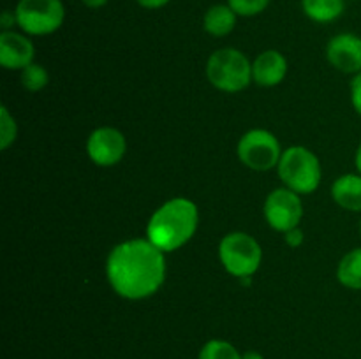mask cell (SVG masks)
Returning a JSON list of instances; mask_svg holds the SVG:
<instances>
[{
  "instance_id": "cb8c5ba5",
  "label": "cell",
  "mask_w": 361,
  "mask_h": 359,
  "mask_svg": "<svg viewBox=\"0 0 361 359\" xmlns=\"http://www.w3.org/2000/svg\"><path fill=\"white\" fill-rule=\"evenodd\" d=\"M137 6H141L143 9H148V11H157V9H162V7L168 6L171 0H136Z\"/></svg>"
},
{
  "instance_id": "ba28073f",
  "label": "cell",
  "mask_w": 361,
  "mask_h": 359,
  "mask_svg": "<svg viewBox=\"0 0 361 359\" xmlns=\"http://www.w3.org/2000/svg\"><path fill=\"white\" fill-rule=\"evenodd\" d=\"M264 218L268 225L279 232H288L298 227L303 217V204L300 194L288 187L275 189L264 201Z\"/></svg>"
},
{
  "instance_id": "7a4b0ae2",
  "label": "cell",
  "mask_w": 361,
  "mask_h": 359,
  "mask_svg": "<svg viewBox=\"0 0 361 359\" xmlns=\"http://www.w3.org/2000/svg\"><path fill=\"white\" fill-rule=\"evenodd\" d=\"M200 225V211L190 199L173 197L154 211L147 224V238L164 253L175 252L192 239Z\"/></svg>"
},
{
  "instance_id": "8992f818",
  "label": "cell",
  "mask_w": 361,
  "mask_h": 359,
  "mask_svg": "<svg viewBox=\"0 0 361 359\" xmlns=\"http://www.w3.org/2000/svg\"><path fill=\"white\" fill-rule=\"evenodd\" d=\"M16 23L27 35L55 34L66 20L62 0H18Z\"/></svg>"
},
{
  "instance_id": "f1b7e54d",
  "label": "cell",
  "mask_w": 361,
  "mask_h": 359,
  "mask_svg": "<svg viewBox=\"0 0 361 359\" xmlns=\"http://www.w3.org/2000/svg\"><path fill=\"white\" fill-rule=\"evenodd\" d=\"M360 234H361V222H360Z\"/></svg>"
},
{
  "instance_id": "d4e9b609",
  "label": "cell",
  "mask_w": 361,
  "mask_h": 359,
  "mask_svg": "<svg viewBox=\"0 0 361 359\" xmlns=\"http://www.w3.org/2000/svg\"><path fill=\"white\" fill-rule=\"evenodd\" d=\"M108 2L109 0H81V4H83L85 7H88V9H101V7H104Z\"/></svg>"
},
{
  "instance_id": "277c9868",
  "label": "cell",
  "mask_w": 361,
  "mask_h": 359,
  "mask_svg": "<svg viewBox=\"0 0 361 359\" xmlns=\"http://www.w3.org/2000/svg\"><path fill=\"white\" fill-rule=\"evenodd\" d=\"M277 172L284 187L296 194H312L319 189L323 169L317 155L307 146H289L282 151Z\"/></svg>"
},
{
  "instance_id": "7c38bea8",
  "label": "cell",
  "mask_w": 361,
  "mask_h": 359,
  "mask_svg": "<svg viewBox=\"0 0 361 359\" xmlns=\"http://www.w3.org/2000/svg\"><path fill=\"white\" fill-rule=\"evenodd\" d=\"M288 74V60L277 49L259 53L252 62V81L259 87L271 88L284 81Z\"/></svg>"
},
{
  "instance_id": "603a6c76",
  "label": "cell",
  "mask_w": 361,
  "mask_h": 359,
  "mask_svg": "<svg viewBox=\"0 0 361 359\" xmlns=\"http://www.w3.org/2000/svg\"><path fill=\"white\" fill-rule=\"evenodd\" d=\"M14 25H18L14 11H4V13L0 14V27H2V32H9Z\"/></svg>"
},
{
  "instance_id": "6da1fadb",
  "label": "cell",
  "mask_w": 361,
  "mask_h": 359,
  "mask_svg": "<svg viewBox=\"0 0 361 359\" xmlns=\"http://www.w3.org/2000/svg\"><path fill=\"white\" fill-rule=\"evenodd\" d=\"M106 277L123 299L140 301L154 296L166 280V253L148 238L118 243L106 259Z\"/></svg>"
},
{
  "instance_id": "ac0fdd59",
  "label": "cell",
  "mask_w": 361,
  "mask_h": 359,
  "mask_svg": "<svg viewBox=\"0 0 361 359\" xmlns=\"http://www.w3.org/2000/svg\"><path fill=\"white\" fill-rule=\"evenodd\" d=\"M20 80L27 92H39L48 84L49 74L48 70L42 65H39V63H30V65L25 67V69L21 70Z\"/></svg>"
},
{
  "instance_id": "5b68a950",
  "label": "cell",
  "mask_w": 361,
  "mask_h": 359,
  "mask_svg": "<svg viewBox=\"0 0 361 359\" xmlns=\"http://www.w3.org/2000/svg\"><path fill=\"white\" fill-rule=\"evenodd\" d=\"M219 259L224 270L235 278L252 277L261 266L263 250L252 236L235 231L226 234L219 243Z\"/></svg>"
},
{
  "instance_id": "83f0119b",
  "label": "cell",
  "mask_w": 361,
  "mask_h": 359,
  "mask_svg": "<svg viewBox=\"0 0 361 359\" xmlns=\"http://www.w3.org/2000/svg\"><path fill=\"white\" fill-rule=\"evenodd\" d=\"M345 2H348V0H345ZM351 2H358V0H351Z\"/></svg>"
},
{
  "instance_id": "8fae6325",
  "label": "cell",
  "mask_w": 361,
  "mask_h": 359,
  "mask_svg": "<svg viewBox=\"0 0 361 359\" xmlns=\"http://www.w3.org/2000/svg\"><path fill=\"white\" fill-rule=\"evenodd\" d=\"M35 48L27 34L2 32L0 34V65L7 70H23L34 63Z\"/></svg>"
},
{
  "instance_id": "484cf974",
  "label": "cell",
  "mask_w": 361,
  "mask_h": 359,
  "mask_svg": "<svg viewBox=\"0 0 361 359\" xmlns=\"http://www.w3.org/2000/svg\"><path fill=\"white\" fill-rule=\"evenodd\" d=\"M242 359H264V358L257 351H249L245 352V354H242Z\"/></svg>"
},
{
  "instance_id": "d6986e66",
  "label": "cell",
  "mask_w": 361,
  "mask_h": 359,
  "mask_svg": "<svg viewBox=\"0 0 361 359\" xmlns=\"http://www.w3.org/2000/svg\"><path fill=\"white\" fill-rule=\"evenodd\" d=\"M18 125L6 106L0 108V150H7L16 141Z\"/></svg>"
},
{
  "instance_id": "4fadbf2b",
  "label": "cell",
  "mask_w": 361,
  "mask_h": 359,
  "mask_svg": "<svg viewBox=\"0 0 361 359\" xmlns=\"http://www.w3.org/2000/svg\"><path fill=\"white\" fill-rule=\"evenodd\" d=\"M331 197L345 211L361 213V175L348 172L338 176L331 185Z\"/></svg>"
},
{
  "instance_id": "2e32d148",
  "label": "cell",
  "mask_w": 361,
  "mask_h": 359,
  "mask_svg": "<svg viewBox=\"0 0 361 359\" xmlns=\"http://www.w3.org/2000/svg\"><path fill=\"white\" fill-rule=\"evenodd\" d=\"M337 278L344 287L361 291V246L342 257L337 267Z\"/></svg>"
},
{
  "instance_id": "e0dca14e",
  "label": "cell",
  "mask_w": 361,
  "mask_h": 359,
  "mask_svg": "<svg viewBox=\"0 0 361 359\" xmlns=\"http://www.w3.org/2000/svg\"><path fill=\"white\" fill-rule=\"evenodd\" d=\"M197 359H242V354L229 341L210 340L203 345Z\"/></svg>"
},
{
  "instance_id": "ffe728a7",
  "label": "cell",
  "mask_w": 361,
  "mask_h": 359,
  "mask_svg": "<svg viewBox=\"0 0 361 359\" xmlns=\"http://www.w3.org/2000/svg\"><path fill=\"white\" fill-rule=\"evenodd\" d=\"M271 0H228V6L240 18H252L267 11Z\"/></svg>"
},
{
  "instance_id": "52a82bcc",
  "label": "cell",
  "mask_w": 361,
  "mask_h": 359,
  "mask_svg": "<svg viewBox=\"0 0 361 359\" xmlns=\"http://www.w3.org/2000/svg\"><path fill=\"white\" fill-rule=\"evenodd\" d=\"M236 153L245 168L263 172L277 168L282 157V148L270 130L252 129L240 137Z\"/></svg>"
},
{
  "instance_id": "4316f807",
  "label": "cell",
  "mask_w": 361,
  "mask_h": 359,
  "mask_svg": "<svg viewBox=\"0 0 361 359\" xmlns=\"http://www.w3.org/2000/svg\"><path fill=\"white\" fill-rule=\"evenodd\" d=\"M355 164H356V169H358V172L361 175V143L358 144V150H356Z\"/></svg>"
},
{
  "instance_id": "44dd1931",
  "label": "cell",
  "mask_w": 361,
  "mask_h": 359,
  "mask_svg": "<svg viewBox=\"0 0 361 359\" xmlns=\"http://www.w3.org/2000/svg\"><path fill=\"white\" fill-rule=\"evenodd\" d=\"M351 102L355 111L361 116V73L355 74L351 81Z\"/></svg>"
},
{
  "instance_id": "7402d4cb",
  "label": "cell",
  "mask_w": 361,
  "mask_h": 359,
  "mask_svg": "<svg viewBox=\"0 0 361 359\" xmlns=\"http://www.w3.org/2000/svg\"><path fill=\"white\" fill-rule=\"evenodd\" d=\"M284 239L286 243H288V246H291V248H298V246H302L303 239H305V234H303L302 229L295 227L291 229V231L284 232Z\"/></svg>"
},
{
  "instance_id": "3957f363",
  "label": "cell",
  "mask_w": 361,
  "mask_h": 359,
  "mask_svg": "<svg viewBox=\"0 0 361 359\" xmlns=\"http://www.w3.org/2000/svg\"><path fill=\"white\" fill-rule=\"evenodd\" d=\"M204 70L212 87L226 94L242 92L252 83V62L235 48H221L212 53Z\"/></svg>"
},
{
  "instance_id": "5bb4252c",
  "label": "cell",
  "mask_w": 361,
  "mask_h": 359,
  "mask_svg": "<svg viewBox=\"0 0 361 359\" xmlns=\"http://www.w3.org/2000/svg\"><path fill=\"white\" fill-rule=\"evenodd\" d=\"M238 14L228 6V4H215L208 7L203 16V28L208 35L214 37H226L231 34L236 27Z\"/></svg>"
},
{
  "instance_id": "9c48e42d",
  "label": "cell",
  "mask_w": 361,
  "mask_h": 359,
  "mask_svg": "<svg viewBox=\"0 0 361 359\" xmlns=\"http://www.w3.org/2000/svg\"><path fill=\"white\" fill-rule=\"evenodd\" d=\"M87 153L99 168L116 165L127 153V139L115 127H99L88 136Z\"/></svg>"
},
{
  "instance_id": "9a60e30c",
  "label": "cell",
  "mask_w": 361,
  "mask_h": 359,
  "mask_svg": "<svg viewBox=\"0 0 361 359\" xmlns=\"http://www.w3.org/2000/svg\"><path fill=\"white\" fill-rule=\"evenodd\" d=\"M302 9L316 23H331L344 14L345 0H302Z\"/></svg>"
},
{
  "instance_id": "30bf717a",
  "label": "cell",
  "mask_w": 361,
  "mask_h": 359,
  "mask_svg": "<svg viewBox=\"0 0 361 359\" xmlns=\"http://www.w3.org/2000/svg\"><path fill=\"white\" fill-rule=\"evenodd\" d=\"M326 58L341 73H361V37L351 32L331 37L326 44Z\"/></svg>"
}]
</instances>
